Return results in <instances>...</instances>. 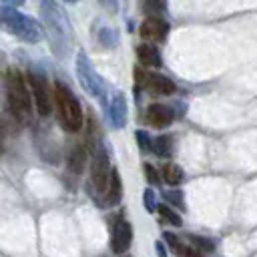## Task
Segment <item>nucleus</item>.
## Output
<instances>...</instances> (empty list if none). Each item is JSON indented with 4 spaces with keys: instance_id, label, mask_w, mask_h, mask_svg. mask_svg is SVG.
I'll list each match as a JSON object with an SVG mask.
<instances>
[{
    "instance_id": "nucleus-7",
    "label": "nucleus",
    "mask_w": 257,
    "mask_h": 257,
    "mask_svg": "<svg viewBox=\"0 0 257 257\" xmlns=\"http://www.w3.org/2000/svg\"><path fill=\"white\" fill-rule=\"evenodd\" d=\"M108 177H110V161H108L106 149L102 145H98L96 151H94L92 167H90V181H92V185H94V189L98 193H104L106 191Z\"/></svg>"
},
{
    "instance_id": "nucleus-31",
    "label": "nucleus",
    "mask_w": 257,
    "mask_h": 257,
    "mask_svg": "<svg viewBox=\"0 0 257 257\" xmlns=\"http://www.w3.org/2000/svg\"><path fill=\"white\" fill-rule=\"evenodd\" d=\"M62 2H78V0H62Z\"/></svg>"
},
{
    "instance_id": "nucleus-4",
    "label": "nucleus",
    "mask_w": 257,
    "mask_h": 257,
    "mask_svg": "<svg viewBox=\"0 0 257 257\" xmlns=\"http://www.w3.org/2000/svg\"><path fill=\"white\" fill-rule=\"evenodd\" d=\"M6 86H8V104H10V110L12 114L20 120V122H26L32 114V96L28 92V86H26V80L22 76L20 70H10L8 72V78H6Z\"/></svg>"
},
{
    "instance_id": "nucleus-14",
    "label": "nucleus",
    "mask_w": 257,
    "mask_h": 257,
    "mask_svg": "<svg viewBox=\"0 0 257 257\" xmlns=\"http://www.w3.org/2000/svg\"><path fill=\"white\" fill-rule=\"evenodd\" d=\"M104 195H106V205H118V201L122 199V183H120V177L116 171H110Z\"/></svg>"
},
{
    "instance_id": "nucleus-3",
    "label": "nucleus",
    "mask_w": 257,
    "mask_h": 257,
    "mask_svg": "<svg viewBox=\"0 0 257 257\" xmlns=\"http://www.w3.org/2000/svg\"><path fill=\"white\" fill-rule=\"evenodd\" d=\"M54 104H56V112L58 118L62 122V126L70 133H76L82 128V106L76 100L74 92L60 80L54 82Z\"/></svg>"
},
{
    "instance_id": "nucleus-13",
    "label": "nucleus",
    "mask_w": 257,
    "mask_h": 257,
    "mask_svg": "<svg viewBox=\"0 0 257 257\" xmlns=\"http://www.w3.org/2000/svg\"><path fill=\"white\" fill-rule=\"evenodd\" d=\"M137 56H139V62H141L145 68H159V66L163 64L157 46L151 44V42L139 44V46H137Z\"/></svg>"
},
{
    "instance_id": "nucleus-12",
    "label": "nucleus",
    "mask_w": 257,
    "mask_h": 257,
    "mask_svg": "<svg viewBox=\"0 0 257 257\" xmlns=\"http://www.w3.org/2000/svg\"><path fill=\"white\" fill-rule=\"evenodd\" d=\"M175 118V112L165 106V104H151L147 108V122L151 126H157V128H163V126H169Z\"/></svg>"
},
{
    "instance_id": "nucleus-22",
    "label": "nucleus",
    "mask_w": 257,
    "mask_h": 257,
    "mask_svg": "<svg viewBox=\"0 0 257 257\" xmlns=\"http://www.w3.org/2000/svg\"><path fill=\"white\" fill-rule=\"evenodd\" d=\"M143 203H145V209H147L149 213L157 211V199H155V191H153V189H145V193H143Z\"/></svg>"
},
{
    "instance_id": "nucleus-28",
    "label": "nucleus",
    "mask_w": 257,
    "mask_h": 257,
    "mask_svg": "<svg viewBox=\"0 0 257 257\" xmlns=\"http://www.w3.org/2000/svg\"><path fill=\"white\" fill-rule=\"evenodd\" d=\"M181 255H183V257H203V253H201L199 249H193V247H185Z\"/></svg>"
},
{
    "instance_id": "nucleus-25",
    "label": "nucleus",
    "mask_w": 257,
    "mask_h": 257,
    "mask_svg": "<svg viewBox=\"0 0 257 257\" xmlns=\"http://www.w3.org/2000/svg\"><path fill=\"white\" fill-rule=\"evenodd\" d=\"M145 173H147V179H149V183L151 185H159L161 183V177H159V173H157V169L153 167V165H145Z\"/></svg>"
},
{
    "instance_id": "nucleus-23",
    "label": "nucleus",
    "mask_w": 257,
    "mask_h": 257,
    "mask_svg": "<svg viewBox=\"0 0 257 257\" xmlns=\"http://www.w3.org/2000/svg\"><path fill=\"white\" fill-rule=\"evenodd\" d=\"M165 197H167V201H171L179 209H185V201H183V193L181 191H167Z\"/></svg>"
},
{
    "instance_id": "nucleus-19",
    "label": "nucleus",
    "mask_w": 257,
    "mask_h": 257,
    "mask_svg": "<svg viewBox=\"0 0 257 257\" xmlns=\"http://www.w3.org/2000/svg\"><path fill=\"white\" fill-rule=\"evenodd\" d=\"M157 211L161 213V217L163 219H167L171 225H177V227H181L183 225V219L177 215V211H173L169 205H161V207H157Z\"/></svg>"
},
{
    "instance_id": "nucleus-1",
    "label": "nucleus",
    "mask_w": 257,
    "mask_h": 257,
    "mask_svg": "<svg viewBox=\"0 0 257 257\" xmlns=\"http://www.w3.org/2000/svg\"><path fill=\"white\" fill-rule=\"evenodd\" d=\"M40 12L44 16L48 40L52 44L54 54L56 56L66 54L70 44H72V28H70L66 14L58 8V4L54 0H40Z\"/></svg>"
},
{
    "instance_id": "nucleus-16",
    "label": "nucleus",
    "mask_w": 257,
    "mask_h": 257,
    "mask_svg": "<svg viewBox=\"0 0 257 257\" xmlns=\"http://www.w3.org/2000/svg\"><path fill=\"white\" fill-rule=\"evenodd\" d=\"M151 149L157 155H161V157H171V153H173V139L169 135H161V137L151 141Z\"/></svg>"
},
{
    "instance_id": "nucleus-17",
    "label": "nucleus",
    "mask_w": 257,
    "mask_h": 257,
    "mask_svg": "<svg viewBox=\"0 0 257 257\" xmlns=\"http://www.w3.org/2000/svg\"><path fill=\"white\" fill-rule=\"evenodd\" d=\"M141 8L147 16H163L167 10V0H145Z\"/></svg>"
},
{
    "instance_id": "nucleus-29",
    "label": "nucleus",
    "mask_w": 257,
    "mask_h": 257,
    "mask_svg": "<svg viewBox=\"0 0 257 257\" xmlns=\"http://www.w3.org/2000/svg\"><path fill=\"white\" fill-rule=\"evenodd\" d=\"M26 0H0V4H4V6H12V8H18V6H22Z\"/></svg>"
},
{
    "instance_id": "nucleus-26",
    "label": "nucleus",
    "mask_w": 257,
    "mask_h": 257,
    "mask_svg": "<svg viewBox=\"0 0 257 257\" xmlns=\"http://www.w3.org/2000/svg\"><path fill=\"white\" fill-rule=\"evenodd\" d=\"M137 139H139V143H141V149H143V151H149V149H151V139H149V135H147V133L139 131V133H137Z\"/></svg>"
},
{
    "instance_id": "nucleus-8",
    "label": "nucleus",
    "mask_w": 257,
    "mask_h": 257,
    "mask_svg": "<svg viewBox=\"0 0 257 257\" xmlns=\"http://www.w3.org/2000/svg\"><path fill=\"white\" fill-rule=\"evenodd\" d=\"M137 80H139V84H143L153 94L165 96V94H173L175 92L173 80L167 78V76H163V74H155V72H145L143 74L141 70H137Z\"/></svg>"
},
{
    "instance_id": "nucleus-18",
    "label": "nucleus",
    "mask_w": 257,
    "mask_h": 257,
    "mask_svg": "<svg viewBox=\"0 0 257 257\" xmlns=\"http://www.w3.org/2000/svg\"><path fill=\"white\" fill-rule=\"evenodd\" d=\"M163 177H165V181H167L169 185H179L185 175H183V169H181V167H177V165H173V163H167V165L163 167Z\"/></svg>"
},
{
    "instance_id": "nucleus-9",
    "label": "nucleus",
    "mask_w": 257,
    "mask_h": 257,
    "mask_svg": "<svg viewBox=\"0 0 257 257\" xmlns=\"http://www.w3.org/2000/svg\"><path fill=\"white\" fill-rule=\"evenodd\" d=\"M169 34V22L163 16H149L141 24V36L147 42H163Z\"/></svg>"
},
{
    "instance_id": "nucleus-10",
    "label": "nucleus",
    "mask_w": 257,
    "mask_h": 257,
    "mask_svg": "<svg viewBox=\"0 0 257 257\" xmlns=\"http://www.w3.org/2000/svg\"><path fill=\"white\" fill-rule=\"evenodd\" d=\"M131 241H133V227H131V223L124 221V219H118L114 223V227H112V237H110L112 253L122 255L124 251H128Z\"/></svg>"
},
{
    "instance_id": "nucleus-2",
    "label": "nucleus",
    "mask_w": 257,
    "mask_h": 257,
    "mask_svg": "<svg viewBox=\"0 0 257 257\" xmlns=\"http://www.w3.org/2000/svg\"><path fill=\"white\" fill-rule=\"evenodd\" d=\"M0 30L24 40V42H40L44 38V28L38 20L18 12L12 6H4L0 4Z\"/></svg>"
},
{
    "instance_id": "nucleus-5",
    "label": "nucleus",
    "mask_w": 257,
    "mask_h": 257,
    "mask_svg": "<svg viewBox=\"0 0 257 257\" xmlns=\"http://www.w3.org/2000/svg\"><path fill=\"white\" fill-rule=\"evenodd\" d=\"M76 76H78L82 88H84L90 96L98 98L100 102L106 100L104 82H102V78L94 72V68H92V64H90V60H88V56H86L84 50H78V52H76Z\"/></svg>"
},
{
    "instance_id": "nucleus-15",
    "label": "nucleus",
    "mask_w": 257,
    "mask_h": 257,
    "mask_svg": "<svg viewBox=\"0 0 257 257\" xmlns=\"http://www.w3.org/2000/svg\"><path fill=\"white\" fill-rule=\"evenodd\" d=\"M84 165H86V151H84V147L78 145V147H74V151L68 157V169H70V173L80 175L84 171Z\"/></svg>"
},
{
    "instance_id": "nucleus-27",
    "label": "nucleus",
    "mask_w": 257,
    "mask_h": 257,
    "mask_svg": "<svg viewBox=\"0 0 257 257\" xmlns=\"http://www.w3.org/2000/svg\"><path fill=\"white\" fill-rule=\"evenodd\" d=\"M100 2V6L104 8V10H108V12H116L118 10V0H98Z\"/></svg>"
},
{
    "instance_id": "nucleus-20",
    "label": "nucleus",
    "mask_w": 257,
    "mask_h": 257,
    "mask_svg": "<svg viewBox=\"0 0 257 257\" xmlns=\"http://www.w3.org/2000/svg\"><path fill=\"white\" fill-rule=\"evenodd\" d=\"M163 237H165V241H167V245L171 247V251H175V253H179V255L183 253V249H185V247H183V243H181V239H179V237H177L175 233H171V231H167V233H165Z\"/></svg>"
},
{
    "instance_id": "nucleus-11",
    "label": "nucleus",
    "mask_w": 257,
    "mask_h": 257,
    "mask_svg": "<svg viewBox=\"0 0 257 257\" xmlns=\"http://www.w3.org/2000/svg\"><path fill=\"white\" fill-rule=\"evenodd\" d=\"M108 120L114 128H122L126 124V98L122 92H114L108 104Z\"/></svg>"
},
{
    "instance_id": "nucleus-24",
    "label": "nucleus",
    "mask_w": 257,
    "mask_h": 257,
    "mask_svg": "<svg viewBox=\"0 0 257 257\" xmlns=\"http://www.w3.org/2000/svg\"><path fill=\"white\" fill-rule=\"evenodd\" d=\"M100 42H102L104 46H112V44H116V34H114V30L104 28V30L100 32Z\"/></svg>"
},
{
    "instance_id": "nucleus-21",
    "label": "nucleus",
    "mask_w": 257,
    "mask_h": 257,
    "mask_svg": "<svg viewBox=\"0 0 257 257\" xmlns=\"http://www.w3.org/2000/svg\"><path fill=\"white\" fill-rule=\"evenodd\" d=\"M189 239H191L193 247H197V249H201V251H213V249H215L213 241H209V239H205V237H199V235H191Z\"/></svg>"
},
{
    "instance_id": "nucleus-30",
    "label": "nucleus",
    "mask_w": 257,
    "mask_h": 257,
    "mask_svg": "<svg viewBox=\"0 0 257 257\" xmlns=\"http://www.w3.org/2000/svg\"><path fill=\"white\" fill-rule=\"evenodd\" d=\"M157 253H159V257H165V247L161 245V241L157 243Z\"/></svg>"
},
{
    "instance_id": "nucleus-6",
    "label": "nucleus",
    "mask_w": 257,
    "mask_h": 257,
    "mask_svg": "<svg viewBox=\"0 0 257 257\" xmlns=\"http://www.w3.org/2000/svg\"><path fill=\"white\" fill-rule=\"evenodd\" d=\"M28 82L32 86V100H34L36 112L40 116H48L52 112V96H50V88H48L46 76L40 70L32 68L28 72Z\"/></svg>"
}]
</instances>
